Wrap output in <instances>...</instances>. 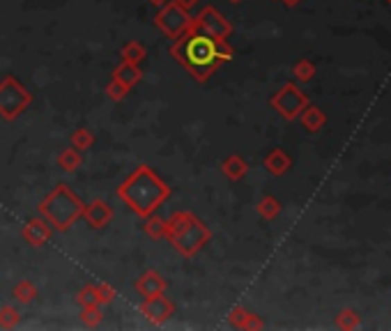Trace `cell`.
Returning a JSON list of instances; mask_svg holds the SVG:
<instances>
[{
  "label": "cell",
  "mask_w": 391,
  "mask_h": 331,
  "mask_svg": "<svg viewBox=\"0 0 391 331\" xmlns=\"http://www.w3.org/2000/svg\"><path fill=\"white\" fill-rule=\"evenodd\" d=\"M118 198L132 210L136 217L146 219L155 214L171 198V186L159 177L150 166H139L125 182L118 186Z\"/></svg>",
  "instance_id": "1"
},
{
  "label": "cell",
  "mask_w": 391,
  "mask_h": 331,
  "mask_svg": "<svg viewBox=\"0 0 391 331\" xmlns=\"http://www.w3.org/2000/svg\"><path fill=\"white\" fill-rule=\"evenodd\" d=\"M219 39H212L207 35L198 30H186L180 35L177 39H173L171 55L175 57L180 67H184L198 83L209 81V76L214 74L221 64H226L219 55Z\"/></svg>",
  "instance_id": "2"
},
{
  "label": "cell",
  "mask_w": 391,
  "mask_h": 331,
  "mask_svg": "<svg viewBox=\"0 0 391 331\" xmlns=\"http://www.w3.org/2000/svg\"><path fill=\"white\" fill-rule=\"evenodd\" d=\"M166 221H168V235H166V240L171 242V247L180 256L193 258L212 242V230L202 223L200 217H196L193 212L175 210Z\"/></svg>",
  "instance_id": "3"
},
{
  "label": "cell",
  "mask_w": 391,
  "mask_h": 331,
  "mask_svg": "<svg viewBox=\"0 0 391 331\" xmlns=\"http://www.w3.org/2000/svg\"><path fill=\"white\" fill-rule=\"evenodd\" d=\"M83 200L69 189V184H55L44 198L40 200L37 212L44 217L46 223L53 228V233H67L71 226L81 219L83 214Z\"/></svg>",
  "instance_id": "4"
},
{
  "label": "cell",
  "mask_w": 391,
  "mask_h": 331,
  "mask_svg": "<svg viewBox=\"0 0 391 331\" xmlns=\"http://www.w3.org/2000/svg\"><path fill=\"white\" fill-rule=\"evenodd\" d=\"M33 104L31 90L24 83H19L14 76H5L0 81V118L5 122L19 120Z\"/></svg>",
  "instance_id": "5"
},
{
  "label": "cell",
  "mask_w": 391,
  "mask_h": 331,
  "mask_svg": "<svg viewBox=\"0 0 391 331\" xmlns=\"http://www.w3.org/2000/svg\"><path fill=\"white\" fill-rule=\"evenodd\" d=\"M155 26L168 39H177L180 35H184L191 28V14L182 10L180 5H175L173 0H168V3H164L159 7V12L155 17Z\"/></svg>",
  "instance_id": "6"
},
{
  "label": "cell",
  "mask_w": 391,
  "mask_h": 331,
  "mask_svg": "<svg viewBox=\"0 0 391 331\" xmlns=\"http://www.w3.org/2000/svg\"><path fill=\"white\" fill-rule=\"evenodd\" d=\"M189 30H198L212 39H228L230 35H233V24H230L216 7L205 5L196 17H191Z\"/></svg>",
  "instance_id": "7"
},
{
  "label": "cell",
  "mask_w": 391,
  "mask_h": 331,
  "mask_svg": "<svg viewBox=\"0 0 391 331\" xmlns=\"http://www.w3.org/2000/svg\"><path fill=\"white\" fill-rule=\"evenodd\" d=\"M309 104H311L309 97L304 95V92L297 88L295 83L281 85V88L274 92L272 99H270L272 109L277 111L281 118H286V120H297V118H299V113L306 109Z\"/></svg>",
  "instance_id": "8"
},
{
  "label": "cell",
  "mask_w": 391,
  "mask_h": 331,
  "mask_svg": "<svg viewBox=\"0 0 391 331\" xmlns=\"http://www.w3.org/2000/svg\"><path fill=\"white\" fill-rule=\"evenodd\" d=\"M139 308H141L143 318H146L150 325H155V327L166 325V322L175 315V304H173V301L166 297L164 292L152 294V297H143Z\"/></svg>",
  "instance_id": "9"
},
{
  "label": "cell",
  "mask_w": 391,
  "mask_h": 331,
  "mask_svg": "<svg viewBox=\"0 0 391 331\" xmlns=\"http://www.w3.org/2000/svg\"><path fill=\"white\" fill-rule=\"evenodd\" d=\"M81 219H85V223H88L92 230H104L113 219V207L108 205L106 200L95 198V200H90V203L83 205Z\"/></svg>",
  "instance_id": "10"
},
{
  "label": "cell",
  "mask_w": 391,
  "mask_h": 331,
  "mask_svg": "<svg viewBox=\"0 0 391 331\" xmlns=\"http://www.w3.org/2000/svg\"><path fill=\"white\" fill-rule=\"evenodd\" d=\"M51 235H53V228L49 226L44 217H33L24 223V228H21V237L31 244L33 249H40L44 247V244L51 240Z\"/></svg>",
  "instance_id": "11"
},
{
  "label": "cell",
  "mask_w": 391,
  "mask_h": 331,
  "mask_svg": "<svg viewBox=\"0 0 391 331\" xmlns=\"http://www.w3.org/2000/svg\"><path fill=\"white\" fill-rule=\"evenodd\" d=\"M134 287H136V292H139L141 297H152V294L166 292V287H168V280L159 274L157 269H148V271H143L139 278H136Z\"/></svg>",
  "instance_id": "12"
},
{
  "label": "cell",
  "mask_w": 391,
  "mask_h": 331,
  "mask_svg": "<svg viewBox=\"0 0 391 331\" xmlns=\"http://www.w3.org/2000/svg\"><path fill=\"white\" fill-rule=\"evenodd\" d=\"M111 78H113V81L122 83L125 88L132 90L134 85H139V83L143 81V69H141V64H132V62H125V60H122L118 67L113 69Z\"/></svg>",
  "instance_id": "13"
},
{
  "label": "cell",
  "mask_w": 391,
  "mask_h": 331,
  "mask_svg": "<svg viewBox=\"0 0 391 331\" xmlns=\"http://www.w3.org/2000/svg\"><path fill=\"white\" fill-rule=\"evenodd\" d=\"M263 166L267 168V172H272L274 177H281V175H286V172L293 168V159H290V154H288L286 150L274 147V150H270V154L265 156Z\"/></svg>",
  "instance_id": "14"
},
{
  "label": "cell",
  "mask_w": 391,
  "mask_h": 331,
  "mask_svg": "<svg viewBox=\"0 0 391 331\" xmlns=\"http://www.w3.org/2000/svg\"><path fill=\"white\" fill-rule=\"evenodd\" d=\"M221 172L230 179V182H240L246 172H249V161L240 154H228L226 159L221 161Z\"/></svg>",
  "instance_id": "15"
},
{
  "label": "cell",
  "mask_w": 391,
  "mask_h": 331,
  "mask_svg": "<svg viewBox=\"0 0 391 331\" xmlns=\"http://www.w3.org/2000/svg\"><path fill=\"white\" fill-rule=\"evenodd\" d=\"M297 120L302 122V127L306 129V132L315 134V132H320V129L324 127V122H327V115H324L320 109H318V106L309 104L306 109L299 113V118H297Z\"/></svg>",
  "instance_id": "16"
},
{
  "label": "cell",
  "mask_w": 391,
  "mask_h": 331,
  "mask_svg": "<svg viewBox=\"0 0 391 331\" xmlns=\"http://www.w3.org/2000/svg\"><path fill=\"white\" fill-rule=\"evenodd\" d=\"M146 223H143V233H146L150 240L155 242H164L166 235H168V221H166L164 217H159V214H150V217L143 219Z\"/></svg>",
  "instance_id": "17"
},
{
  "label": "cell",
  "mask_w": 391,
  "mask_h": 331,
  "mask_svg": "<svg viewBox=\"0 0 391 331\" xmlns=\"http://www.w3.org/2000/svg\"><path fill=\"white\" fill-rule=\"evenodd\" d=\"M81 152H78L76 147H64L60 154H58V168L64 170V172H76L78 168H81Z\"/></svg>",
  "instance_id": "18"
},
{
  "label": "cell",
  "mask_w": 391,
  "mask_h": 331,
  "mask_svg": "<svg viewBox=\"0 0 391 331\" xmlns=\"http://www.w3.org/2000/svg\"><path fill=\"white\" fill-rule=\"evenodd\" d=\"M12 297H14L17 304L28 306V304H33V301L37 299V287H35L33 280H19V283L14 285V290H12Z\"/></svg>",
  "instance_id": "19"
},
{
  "label": "cell",
  "mask_w": 391,
  "mask_h": 331,
  "mask_svg": "<svg viewBox=\"0 0 391 331\" xmlns=\"http://www.w3.org/2000/svg\"><path fill=\"white\" fill-rule=\"evenodd\" d=\"M258 214H260V219H265V221H274L281 214V210H284V205H281V200L279 198H274V196H263L260 198V203H258Z\"/></svg>",
  "instance_id": "20"
},
{
  "label": "cell",
  "mask_w": 391,
  "mask_h": 331,
  "mask_svg": "<svg viewBox=\"0 0 391 331\" xmlns=\"http://www.w3.org/2000/svg\"><path fill=\"white\" fill-rule=\"evenodd\" d=\"M120 57L125 62L141 64L148 57V51H146V46H143L141 42H127V44L120 48Z\"/></svg>",
  "instance_id": "21"
},
{
  "label": "cell",
  "mask_w": 391,
  "mask_h": 331,
  "mask_svg": "<svg viewBox=\"0 0 391 331\" xmlns=\"http://www.w3.org/2000/svg\"><path fill=\"white\" fill-rule=\"evenodd\" d=\"M69 143H71V147L78 150V152H85V150H90L95 145V134H92L90 129L81 127V129H76V132H71Z\"/></svg>",
  "instance_id": "22"
},
{
  "label": "cell",
  "mask_w": 391,
  "mask_h": 331,
  "mask_svg": "<svg viewBox=\"0 0 391 331\" xmlns=\"http://www.w3.org/2000/svg\"><path fill=\"white\" fill-rule=\"evenodd\" d=\"M81 322L85 327L95 329L99 327L101 322H104V311H101L99 304H92V306H83L81 308Z\"/></svg>",
  "instance_id": "23"
},
{
  "label": "cell",
  "mask_w": 391,
  "mask_h": 331,
  "mask_svg": "<svg viewBox=\"0 0 391 331\" xmlns=\"http://www.w3.org/2000/svg\"><path fill=\"white\" fill-rule=\"evenodd\" d=\"M293 76L297 78L299 83H309V81H313V76H315V64L306 60V57H302V60H297L295 62V67H293Z\"/></svg>",
  "instance_id": "24"
},
{
  "label": "cell",
  "mask_w": 391,
  "mask_h": 331,
  "mask_svg": "<svg viewBox=\"0 0 391 331\" xmlns=\"http://www.w3.org/2000/svg\"><path fill=\"white\" fill-rule=\"evenodd\" d=\"M21 322V311L17 306L0 308V329H14Z\"/></svg>",
  "instance_id": "25"
},
{
  "label": "cell",
  "mask_w": 391,
  "mask_h": 331,
  "mask_svg": "<svg viewBox=\"0 0 391 331\" xmlns=\"http://www.w3.org/2000/svg\"><path fill=\"white\" fill-rule=\"evenodd\" d=\"M336 327L343 329V331L357 329V327H359V315H357V311H352V308H343V311L336 315Z\"/></svg>",
  "instance_id": "26"
},
{
  "label": "cell",
  "mask_w": 391,
  "mask_h": 331,
  "mask_svg": "<svg viewBox=\"0 0 391 331\" xmlns=\"http://www.w3.org/2000/svg\"><path fill=\"white\" fill-rule=\"evenodd\" d=\"M249 315H251V311H246L244 306L230 308V313H228V325L233 327V329H244V331H246V322H249Z\"/></svg>",
  "instance_id": "27"
},
{
  "label": "cell",
  "mask_w": 391,
  "mask_h": 331,
  "mask_svg": "<svg viewBox=\"0 0 391 331\" xmlns=\"http://www.w3.org/2000/svg\"><path fill=\"white\" fill-rule=\"evenodd\" d=\"M76 304L78 306H92V304H97V285L95 283H88V285H83L81 290L76 292Z\"/></svg>",
  "instance_id": "28"
},
{
  "label": "cell",
  "mask_w": 391,
  "mask_h": 331,
  "mask_svg": "<svg viewBox=\"0 0 391 331\" xmlns=\"http://www.w3.org/2000/svg\"><path fill=\"white\" fill-rule=\"evenodd\" d=\"M129 95V88H125V85L122 83H118V81H108V85H106V97L111 99L113 104H120V102H125V97Z\"/></svg>",
  "instance_id": "29"
},
{
  "label": "cell",
  "mask_w": 391,
  "mask_h": 331,
  "mask_svg": "<svg viewBox=\"0 0 391 331\" xmlns=\"http://www.w3.org/2000/svg\"><path fill=\"white\" fill-rule=\"evenodd\" d=\"M115 299V290L108 283H99L97 285V304L99 306H106V304H113Z\"/></svg>",
  "instance_id": "30"
},
{
  "label": "cell",
  "mask_w": 391,
  "mask_h": 331,
  "mask_svg": "<svg viewBox=\"0 0 391 331\" xmlns=\"http://www.w3.org/2000/svg\"><path fill=\"white\" fill-rule=\"evenodd\" d=\"M263 327H265L263 318H260V315H256V313H251L249 315V322H246V331H260Z\"/></svg>",
  "instance_id": "31"
},
{
  "label": "cell",
  "mask_w": 391,
  "mask_h": 331,
  "mask_svg": "<svg viewBox=\"0 0 391 331\" xmlns=\"http://www.w3.org/2000/svg\"><path fill=\"white\" fill-rule=\"evenodd\" d=\"M173 3L180 5V7H182V10H186V12H191L193 7L200 3V0H173Z\"/></svg>",
  "instance_id": "32"
},
{
  "label": "cell",
  "mask_w": 391,
  "mask_h": 331,
  "mask_svg": "<svg viewBox=\"0 0 391 331\" xmlns=\"http://www.w3.org/2000/svg\"><path fill=\"white\" fill-rule=\"evenodd\" d=\"M281 3H284L286 7H295L297 3H302V0H281Z\"/></svg>",
  "instance_id": "33"
},
{
  "label": "cell",
  "mask_w": 391,
  "mask_h": 331,
  "mask_svg": "<svg viewBox=\"0 0 391 331\" xmlns=\"http://www.w3.org/2000/svg\"><path fill=\"white\" fill-rule=\"evenodd\" d=\"M148 3H152V5H157V7H162L164 3H168V0H148Z\"/></svg>",
  "instance_id": "34"
},
{
  "label": "cell",
  "mask_w": 391,
  "mask_h": 331,
  "mask_svg": "<svg viewBox=\"0 0 391 331\" xmlns=\"http://www.w3.org/2000/svg\"><path fill=\"white\" fill-rule=\"evenodd\" d=\"M228 3H233V5H237V3H242V0H228Z\"/></svg>",
  "instance_id": "35"
},
{
  "label": "cell",
  "mask_w": 391,
  "mask_h": 331,
  "mask_svg": "<svg viewBox=\"0 0 391 331\" xmlns=\"http://www.w3.org/2000/svg\"><path fill=\"white\" fill-rule=\"evenodd\" d=\"M387 3H391V0H387Z\"/></svg>",
  "instance_id": "36"
}]
</instances>
